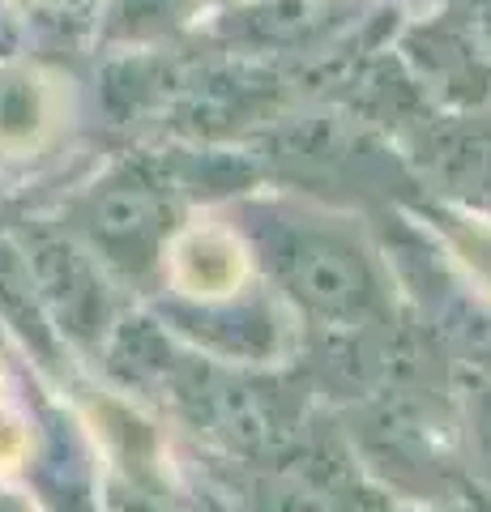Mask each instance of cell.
<instances>
[{"label":"cell","mask_w":491,"mask_h":512,"mask_svg":"<svg viewBox=\"0 0 491 512\" xmlns=\"http://www.w3.org/2000/svg\"><path fill=\"white\" fill-rule=\"evenodd\" d=\"M163 269H171V282L184 299H223L244 291L248 252L244 239L227 227H193L167 244Z\"/></svg>","instance_id":"277c9868"},{"label":"cell","mask_w":491,"mask_h":512,"mask_svg":"<svg viewBox=\"0 0 491 512\" xmlns=\"http://www.w3.org/2000/svg\"><path fill=\"white\" fill-rule=\"evenodd\" d=\"M52 82L30 64L0 60V150H26L52 128Z\"/></svg>","instance_id":"5b68a950"},{"label":"cell","mask_w":491,"mask_h":512,"mask_svg":"<svg viewBox=\"0 0 491 512\" xmlns=\"http://www.w3.org/2000/svg\"><path fill=\"white\" fill-rule=\"evenodd\" d=\"M0 512H30V504L22 500V495H18V491L0 487Z\"/></svg>","instance_id":"ba28073f"},{"label":"cell","mask_w":491,"mask_h":512,"mask_svg":"<svg viewBox=\"0 0 491 512\" xmlns=\"http://www.w3.org/2000/svg\"><path fill=\"white\" fill-rule=\"evenodd\" d=\"M107 512H171L163 504V491H154L146 474H112L103 487Z\"/></svg>","instance_id":"52a82bcc"},{"label":"cell","mask_w":491,"mask_h":512,"mask_svg":"<svg viewBox=\"0 0 491 512\" xmlns=\"http://www.w3.org/2000/svg\"><path fill=\"white\" fill-rule=\"evenodd\" d=\"M86 235H90L94 261L112 265L129 278H141L167 256L176 222H171L167 197L154 184L120 180V184H107L103 192H94L86 210Z\"/></svg>","instance_id":"7a4b0ae2"},{"label":"cell","mask_w":491,"mask_h":512,"mask_svg":"<svg viewBox=\"0 0 491 512\" xmlns=\"http://www.w3.org/2000/svg\"><path fill=\"white\" fill-rule=\"evenodd\" d=\"M248 239L278 291L316 320L351 325L385 303L368 244L342 222L269 210L248 218Z\"/></svg>","instance_id":"6da1fadb"},{"label":"cell","mask_w":491,"mask_h":512,"mask_svg":"<svg viewBox=\"0 0 491 512\" xmlns=\"http://www.w3.org/2000/svg\"><path fill=\"white\" fill-rule=\"evenodd\" d=\"M0 312L22 338L35 342L43 355H52V316H47L35 274H30L26 256L0 239Z\"/></svg>","instance_id":"8992f818"},{"label":"cell","mask_w":491,"mask_h":512,"mask_svg":"<svg viewBox=\"0 0 491 512\" xmlns=\"http://www.w3.org/2000/svg\"><path fill=\"white\" fill-rule=\"evenodd\" d=\"M26 261H30V274H35L43 308L52 312V320H60V329H69L77 342L99 338L107 320H112V303H107V291L90 252L73 248L69 239H47Z\"/></svg>","instance_id":"3957f363"}]
</instances>
